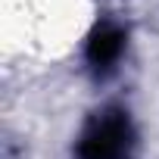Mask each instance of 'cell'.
I'll list each match as a JSON object with an SVG mask.
<instances>
[{
  "label": "cell",
  "mask_w": 159,
  "mask_h": 159,
  "mask_svg": "<svg viewBox=\"0 0 159 159\" xmlns=\"http://www.w3.org/2000/svg\"><path fill=\"white\" fill-rule=\"evenodd\" d=\"M134 143L131 122L122 109H106L91 122L84 131L81 143H78V156L81 159H128Z\"/></svg>",
  "instance_id": "1"
},
{
  "label": "cell",
  "mask_w": 159,
  "mask_h": 159,
  "mask_svg": "<svg viewBox=\"0 0 159 159\" xmlns=\"http://www.w3.org/2000/svg\"><path fill=\"white\" fill-rule=\"evenodd\" d=\"M122 47H125V31L119 25H109V22L97 25L88 38V62L97 66V69H106L119 59Z\"/></svg>",
  "instance_id": "2"
}]
</instances>
